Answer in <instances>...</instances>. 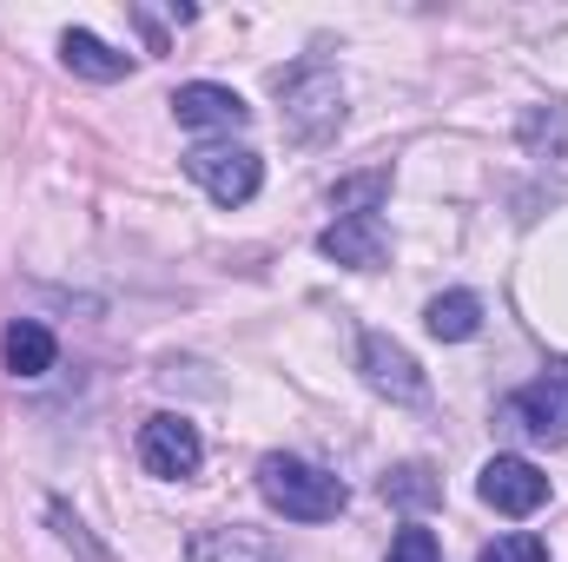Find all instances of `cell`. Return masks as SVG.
<instances>
[{
  "instance_id": "obj_3",
  "label": "cell",
  "mask_w": 568,
  "mask_h": 562,
  "mask_svg": "<svg viewBox=\"0 0 568 562\" xmlns=\"http://www.w3.org/2000/svg\"><path fill=\"white\" fill-rule=\"evenodd\" d=\"M503 423L516 436H536V443H568V358L549 364L542 378H529L523 391H509Z\"/></svg>"
},
{
  "instance_id": "obj_10",
  "label": "cell",
  "mask_w": 568,
  "mask_h": 562,
  "mask_svg": "<svg viewBox=\"0 0 568 562\" xmlns=\"http://www.w3.org/2000/svg\"><path fill=\"white\" fill-rule=\"evenodd\" d=\"M172 120L192 127V133H239L252 120V107L232 93V87H212V80H192L172 93Z\"/></svg>"
},
{
  "instance_id": "obj_8",
  "label": "cell",
  "mask_w": 568,
  "mask_h": 562,
  "mask_svg": "<svg viewBox=\"0 0 568 562\" xmlns=\"http://www.w3.org/2000/svg\"><path fill=\"white\" fill-rule=\"evenodd\" d=\"M324 259L351 265V272H384L390 265V225L377 212H357V219H331L324 239H317Z\"/></svg>"
},
{
  "instance_id": "obj_1",
  "label": "cell",
  "mask_w": 568,
  "mask_h": 562,
  "mask_svg": "<svg viewBox=\"0 0 568 562\" xmlns=\"http://www.w3.org/2000/svg\"><path fill=\"white\" fill-rule=\"evenodd\" d=\"M272 93H278L284 127H291L297 145H324L344 127V80H337V67H324V60L284 67L278 80H272Z\"/></svg>"
},
{
  "instance_id": "obj_16",
  "label": "cell",
  "mask_w": 568,
  "mask_h": 562,
  "mask_svg": "<svg viewBox=\"0 0 568 562\" xmlns=\"http://www.w3.org/2000/svg\"><path fill=\"white\" fill-rule=\"evenodd\" d=\"M476 562H549V543L529 536V530H509V536H496Z\"/></svg>"
},
{
  "instance_id": "obj_5",
  "label": "cell",
  "mask_w": 568,
  "mask_h": 562,
  "mask_svg": "<svg viewBox=\"0 0 568 562\" xmlns=\"http://www.w3.org/2000/svg\"><path fill=\"white\" fill-rule=\"evenodd\" d=\"M140 463L145 476H165V483H185L199 463H205V443H199V423L172 418V411H159V418L140 423Z\"/></svg>"
},
{
  "instance_id": "obj_2",
  "label": "cell",
  "mask_w": 568,
  "mask_h": 562,
  "mask_svg": "<svg viewBox=\"0 0 568 562\" xmlns=\"http://www.w3.org/2000/svg\"><path fill=\"white\" fill-rule=\"evenodd\" d=\"M258 496H265L278 516H291V523H331V516H344V503H351L331 470H317V463H304V456H284V450L258 456Z\"/></svg>"
},
{
  "instance_id": "obj_4",
  "label": "cell",
  "mask_w": 568,
  "mask_h": 562,
  "mask_svg": "<svg viewBox=\"0 0 568 562\" xmlns=\"http://www.w3.org/2000/svg\"><path fill=\"white\" fill-rule=\"evenodd\" d=\"M185 172H192V185L205 192V199H219V205H245L258 185H265V159L252 152V145H192L185 152Z\"/></svg>"
},
{
  "instance_id": "obj_11",
  "label": "cell",
  "mask_w": 568,
  "mask_h": 562,
  "mask_svg": "<svg viewBox=\"0 0 568 562\" xmlns=\"http://www.w3.org/2000/svg\"><path fill=\"white\" fill-rule=\"evenodd\" d=\"M0 358H7L13 378H47V371H53V331L33 324V318H13V324L0 331Z\"/></svg>"
},
{
  "instance_id": "obj_14",
  "label": "cell",
  "mask_w": 568,
  "mask_h": 562,
  "mask_svg": "<svg viewBox=\"0 0 568 562\" xmlns=\"http://www.w3.org/2000/svg\"><path fill=\"white\" fill-rule=\"evenodd\" d=\"M384 503H397V510H436L443 483H436L429 463H397V470H384Z\"/></svg>"
},
{
  "instance_id": "obj_9",
  "label": "cell",
  "mask_w": 568,
  "mask_h": 562,
  "mask_svg": "<svg viewBox=\"0 0 568 562\" xmlns=\"http://www.w3.org/2000/svg\"><path fill=\"white\" fill-rule=\"evenodd\" d=\"M185 562H284V543L252 523H205L185 543Z\"/></svg>"
},
{
  "instance_id": "obj_18",
  "label": "cell",
  "mask_w": 568,
  "mask_h": 562,
  "mask_svg": "<svg viewBox=\"0 0 568 562\" xmlns=\"http://www.w3.org/2000/svg\"><path fill=\"white\" fill-rule=\"evenodd\" d=\"M47 523L60 530V543H67V550H80L87 562H106V550H100V543L87 536V523H80V516H73L67 503H47Z\"/></svg>"
},
{
  "instance_id": "obj_13",
  "label": "cell",
  "mask_w": 568,
  "mask_h": 562,
  "mask_svg": "<svg viewBox=\"0 0 568 562\" xmlns=\"http://www.w3.org/2000/svg\"><path fill=\"white\" fill-rule=\"evenodd\" d=\"M424 324H429V338L463 344V338L483 331V298H476V291H443V298H429L424 304Z\"/></svg>"
},
{
  "instance_id": "obj_6",
  "label": "cell",
  "mask_w": 568,
  "mask_h": 562,
  "mask_svg": "<svg viewBox=\"0 0 568 562\" xmlns=\"http://www.w3.org/2000/svg\"><path fill=\"white\" fill-rule=\"evenodd\" d=\"M476 496L496 510V516H536L549 503V476L529 463V456H489L483 476H476Z\"/></svg>"
},
{
  "instance_id": "obj_15",
  "label": "cell",
  "mask_w": 568,
  "mask_h": 562,
  "mask_svg": "<svg viewBox=\"0 0 568 562\" xmlns=\"http://www.w3.org/2000/svg\"><path fill=\"white\" fill-rule=\"evenodd\" d=\"M384 192H390V172H364V179H344V185H331V212H337V219L377 212V205H384Z\"/></svg>"
},
{
  "instance_id": "obj_19",
  "label": "cell",
  "mask_w": 568,
  "mask_h": 562,
  "mask_svg": "<svg viewBox=\"0 0 568 562\" xmlns=\"http://www.w3.org/2000/svg\"><path fill=\"white\" fill-rule=\"evenodd\" d=\"M390 562H443V550H436V536H429V530L410 523V530H397V536H390Z\"/></svg>"
},
{
  "instance_id": "obj_17",
  "label": "cell",
  "mask_w": 568,
  "mask_h": 562,
  "mask_svg": "<svg viewBox=\"0 0 568 562\" xmlns=\"http://www.w3.org/2000/svg\"><path fill=\"white\" fill-rule=\"evenodd\" d=\"M523 140L536 145V152H542V145H556V152H568V107H549V113L536 107V113L523 120Z\"/></svg>"
},
{
  "instance_id": "obj_7",
  "label": "cell",
  "mask_w": 568,
  "mask_h": 562,
  "mask_svg": "<svg viewBox=\"0 0 568 562\" xmlns=\"http://www.w3.org/2000/svg\"><path fill=\"white\" fill-rule=\"evenodd\" d=\"M357 364H364V384H371V391H384V398H397V404H424V398H429L417 358H410L397 338H384V331H371V338L357 344Z\"/></svg>"
},
{
  "instance_id": "obj_12",
  "label": "cell",
  "mask_w": 568,
  "mask_h": 562,
  "mask_svg": "<svg viewBox=\"0 0 568 562\" xmlns=\"http://www.w3.org/2000/svg\"><path fill=\"white\" fill-rule=\"evenodd\" d=\"M60 60L73 67V73H87V80H126V67H133V53H113L100 33H87V27H67L60 33Z\"/></svg>"
}]
</instances>
